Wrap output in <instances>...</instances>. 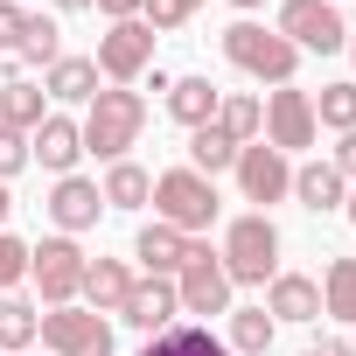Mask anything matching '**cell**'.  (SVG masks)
I'll list each match as a JSON object with an SVG mask.
<instances>
[{
  "label": "cell",
  "instance_id": "5bb4252c",
  "mask_svg": "<svg viewBox=\"0 0 356 356\" xmlns=\"http://www.w3.org/2000/svg\"><path fill=\"white\" fill-rule=\"evenodd\" d=\"M77 154H84V133L70 112H49L35 133H29V161H42L49 175H77Z\"/></svg>",
  "mask_w": 356,
  "mask_h": 356
},
{
  "label": "cell",
  "instance_id": "4fadbf2b",
  "mask_svg": "<svg viewBox=\"0 0 356 356\" xmlns=\"http://www.w3.org/2000/svg\"><path fill=\"white\" fill-rule=\"evenodd\" d=\"M175 314H182V293H175V280H133V293H126V307H119V321H133L140 335L175 328Z\"/></svg>",
  "mask_w": 356,
  "mask_h": 356
},
{
  "label": "cell",
  "instance_id": "3957f363",
  "mask_svg": "<svg viewBox=\"0 0 356 356\" xmlns=\"http://www.w3.org/2000/svg\"><path fill=\"white\" fill-rule=\"evenodd\" d=\"M224 63H231V70H245V77H259V84H293V70H300V49H293L280 29L231 22V29H224Z\"/></svg>",
  "mask_w": 356,
  "mask_h": 356
},
{
  "label": "cell",
  "instance_id": "b9f144b4",
  "mask_svg": "<svg viewBox=\"0 0 356 356\" xmlns=\"http://www.w3.org/2000/svg\"><path fill=\"white\" fill-rule=\"evenodd\" d=\"M349 56H356V35H349Z\"/></svg>",
  "mask_w": 356,
  "mask_h": 356
},
{
  "label": "cell",
  "instance_id": "e0dca14e",
  "mask_svg": "<svg viewBox=\"0 0 356 356\" xmlns=\"http://www.w3.org/2000/svg\"><path fill=\"white\" fill-rule=\"evenodd\" d=\"M77 293H84V307H91V314H119V307H126V293H133V266H126V259H91Z\"/></svg>",
  "mask_w": 356,
  "mask_h": 356
},
{
  "label": "cell",
  "instance_id": "1f68e13d",
  "mask_svg": "<svg viewBox=\"0 0 356 356\" xmlns=\"http://www.w3.org/2000/svg\"><path fill=\"white\" fill-rule=\"evenodd\" d=\"M22 280H29V245H22L15 231H0V293L22 286Z\"/></svg>",
  "mask_w": 356,
  "mask_h": 356
},
{
  "label": "cell",
  "instance_id": "ac0fdd59",
  "mask_svg": "<svg viewBox=\"0 0 356 356\" xmlns=\"http://www.w3.org/2000/svg\"><path fill=\"white\" fill-rule=\"evenodd\" d=\"M293 203H300V210H314V217L349 203V182L335 175V161H300V168H293Z\"/></svg>",
  "mask_w": 356,
  "mask_h": 356
},
{
  "label": "cell",
  "instance_id": "7402d4cb",
  "mask_svg": "<svg viewBox=\"0 0 356 356\" xmlns=\"http://www.w3.org/2000/svg\"><path fill=\"white\" fill-rule=\"evenodd\" d=\"M98 196H105V210H147L154 203V175L140 161H112L105 182H98Z\"/></svg>",
  "mask_w": 356,
  "mask_h": 356
},
{
  "label": "cell",
  "instance_id": "4dcf8cb0",
  "mask_svg": "<svg viewBox=\"0 0 356 356\" xmlns=\"http://www.w3.org/2000/svg\"><path fill=\"white\" fill-rule=\"evenodd\" d=\"M196 8H203V0H140V22H147L154 35H168V29L196 22Z\"/></svg>",
  "mask_w": 356,
  "mask_h": 356
},
{
  "label": "cell",
  "instance_id": "f546056e",
  "mask_svg": "<svg viewBox=\"0 0 356 356\" xmlns=\"http://www.w3.org/2000/svg\"><path fill=\"white\" fill-rule=\"evenodd\" d=\"M314 126L356 133V84H349V77H342V84H321V98H314Z\"/></svg>",
  "mask_w": 356,
  "mask_h": 356
},
{
  "label": "cell",
  "instance_id": "9c48e42d",
  "mask_svg": "<svg viewBox=\"0 0 356 356\" xmlns=\"http://www.w3.org/2000/svg\"><path fill=\"white\" fill-rule=\"evenodd\" d=\"M98 77H112V84H133V77H147V63H154V29L133 15V22H112L105 35H98Z\"/></svg>",
  "mask_w": 356,
  "mask_h": 356
},
{
  "label": "cell",
  "instance_id": "ab89813d",
  "mask_svg": "<svg viewBox=\"0 0 356 356\" xmlns=\"http://www.w3.org/2000/svg\"><path fill=\"white\" fill-rule=\"evenodd\" d=\"M231 8H238V15H252V8H266V0H231Z\"/></svg>",
  "mask_w": 356,
  "mask_h": 356
},
{
  "label": "cell",
  "instance_id": "7bdbcfd3",
  "mask_svg": "<svg viewBox=\"0 0 356 356\" xmlns=\"http://www.w3.org/2000/svg\"><path fill=\"white\" fill-rule=\"evenodd\" d=\"M349 356H356V342H349Z\"/></svg>",
  "mask_w": 356,
  "mask_h": 356
},
{
  "label": "cell",
  "instance_id": "5b68a950",
  "mask_svg": "<svg viewBox=\"0 0 356 356\" xmlns=\"http://www.w3.org/2000/svg\"><path fill=\"white\" fill-rule=\"evenodd\" d=\"M175 293H182V314H231V273H224V259L203 238H189V259H182V273H175Z\"/></svg>",
  "mask_w": 356,
  "mask_h": 356
},
{
  "label": "cell",
  "instance_id": "603a6c76",
  "mask_svg": "<svg viewBox=\"0 0 356 356\" xmlns=\"http://www.w3.org/2000/svg\"><path fill=\"white\" fill-rule=\"evenodd\" d=\"M140 356H231V349H224V335H210L203 321H175V328L147 335Z\"/></svg>",
  "mask_w": 356,
  "mask_h": 356
},
{
  "label": "cell",
  "instance_id": "f1b7e54d",
  "mask_svg": "<svg viewBox=\"0 0 356 356\" xmlns=\"http://www.w3.org/2000/svg\"><path fill=\"white\" fill-rule=\"evenodd\" d=\"M35 321H42V314H35L29 300L0 293V356H8V349H15V356H29V342H35Z\"/></svg>",
  "mask_w": 356,
  "mask_h": 356
},
{
  "label": "cell",
  "instance_id": "7c38bea8",
  "mask_svg": "<svg viewBox=\"0 0 356 356\" xmlns=\"http://www.w3.org/2000/svg\"><path fill=\"white\" fill-rule=\"evenodd\" d=\"M49 224L63 231V238H77V231H91L98 217H105V196H98V182L91 175H56V189H49Z\"/></svg>",
  "mask_w": 356,
  "mask_h": 356
},
{
  "label": "cell",
  "instance_id": "d4e9b609",
  "mask_svg": "<svg viewBox=\"0 0 356 356\" xmlns=\"http://www.w3.org/2000/svg\"><path fill=\"white\" fill-rule=\"evenodd\" d=\"M63 56V29L49 22V15H29V29H22V49H15V70L29 77V70H49Z\"/></svg>",
  "mask_w": 356,
  "mask_h": 356
},
{
  "label": "cell",
  "instance_id": "9a60e30c",
  "mask_svg": "<svg viewBox=\"0 0 356 356\" xmlns=\"http://www.w3.org/2000/svg\"><path fill=\"white\" fill-rule=\"evenodd\" d=\"M266 314H273V321H321V280H307V273H273V280H266Z\"/></svg>",
  "mask_w": 356,
  "mask_h": 356
},
{
  "label": "cell",
  "instance_id": "484cf974",
  "mask_svg": "<svg viewBox=\"0 0 356 356\" xmlns=\"http://www.w3.org/2000/svg\"><path fill=\"white\" fill-rule=\"evenodd\" d=\"M273 335H280V321H273L266 307H231V335H224V349H231V356H266Z\"/></svg>",
  "mask_w": 356,
  "mask_h": 356
},
{
  "label": "cell",
  "instance_id": "74e56055",
  "mask_svg": "<svg viewBox=\"0 0 356 356\" xmlns=\"http://www.w3.org/2000/svg\"><path fill=\"white\" fill-rule=\"evenodd\" d=\"M8 210H15V196H8V182H0V224H8Z\"/></svg>",
  "mask_w": 356,
  "mask_h": 356
},
{
  "label": "cell",
  "instance_id": "d590c367",
  "mask_svg": "<svg viewBox=\"0 0 356 356\" xmlns=\"http://www.w3.org/2000/svg\"><path fill=\"white\" fill-rule=\"evenodd\" d=\"M91 8L112 15V22H133V15H140V0H91Z\"/></svg>",
  "mask_w": 356,
  "mask_h": 356
},
{
  "label": "cell",
  "instance_id": "d6a6232c",
  "mask_svg": "<svg viewBox=\"0 0 356 356\" xmlns=\"http://www.w3.org/2000/svg\"><path fill=\"white\" fill-rule=\"evenodd\" d=\"M22 168H29V133H8V126H0V182H15Z\"/></svg>",
  "mask_w": 356,
  "mask_h": 356
},
{
  "label": "cell",
  "instance_id": "e575fe53",
  "mask_svg": "<svg viewBox=\"0 0 356 356\" xmlns=\"http://www.w3.org/2000/svg\"><path fill=\"white\" fill-rule=\"evenodd\" d=\"M328 161H335V175H342V182H356V133H342V147H335Z\"/></svg>",
  "mask_w": 356,
  "mask_h": 356
},
{
  "label": "cell",
  "instance_id": "7a4b0ae2",
  "mask_svg": "<svg viewBox=\"0 0 356 356\" xmlns=\"http://www.w3.org/2000/svg\"><path fill=\"white\" fill-rule=\"evenodd\" d=\"M217 182L210 175H196V168H168V175H154V217L161 224H175L182 238H203L210 224H217Z\"/></svg>",
  "mask_w": 356,
  "mask_h": 356
},
{
  "label": "cell",
  "instance_id": "8fae6325",
  "mask_svg": "<svg viewBox=\"0 0 356 356\" xmlns=\"http://www.w3.org/2000/svg\"><path fill=\"white\" fill-rule=\"evenodd\" d=\"M238 189H245V203H280V196H293V161L280 154V147H266V140H252V147H238Z\"/></svg>",
  "mask_w": 356,
  "mask_h": 356
},
{
  "label": "cell",
  "instance_id": "ba28073f",
  "mask_svg": "<svg viewBox=\"0 0 356 356\" xmlns=\"http://www.w3.org/2000/svg\"><path fill=\"white\" fill-rule=\"evenodd\" d=\"M280 35H286L293 49H314V56L349 49V29H342V15H335V0H286V8H280Z\"/></svg>",
  "mask_w": 356,
  "mask_h": 356
},
{
  "label": "cell",
  "instance_id": "8d00e7d4",
  "mask_svg": "<svg viewBox=\"0 0 356 356\" xmlns=\"http://www.w3.org/2000/svg\"><path fill=\"white\" fill-rule=\"evenodd\" d=\"M307 356H349V342H314Z\"/></svg>",
  "mask_w": 356,
  "mask_h": 356
},
{
  "label": "cell",
  "instance_id": "277c9868",
  "mask_svg": "<svg viewBox=\"0 0 356 356\" xmlns=\"http://www.w3.org/2000/svg\"><path fill=\"white\" fill-rule=\"evenodd\" d=\"M224 273H231V286H266L273 273H280V224L266 217V210H252V217H238L231 231H224Z\"/></svg>",
  "mask_w": 356,
  "mask_h": 356
},
{
  "label": "cell",
  "instance_id": "83f0119b",
  "mask_svg": "<svg viewBox=\"0 0 356 356\" xmlns=\"http://www.w3.org/2000/svg\"><path fill=\"white\" fill-rule=\"evenodd\" d=\"M321 314L356 321V259H328V273H321Z\"/></svg>",
  "mask_w": 356,
  "mask_h": 356
},
{
  "label": "cell",
  "instance_id": "836d02e7",
  "mask_svg": "<svg viewBox=\"0 0 356 356\" xmlns=\"http://www.w3.org/2000/svg\"><path fill=\"white\" fill-rule=\"evenodd\" d=\"M22 29H29V8L22 0H0V49H22Z\"/></svg>",
  "mask_w": 356,
  "mask_h": 356
},
{
  "label": "cell",
  "instance_id": "30bf717a",
  "mask_svg": "<svg viewBox=\"0 0 356 356\" xmlns=\"http://www.w3.org/2000/svg\"><path fill=\"white\" fill-rule=\"evenodd\" d=\"M314 98L307 91H293V84H273V98H266V147H280V154H300V147H314Z\"/></svg>",
  "mask_w": 356,
  "mask_h": 356
},
{
  "label": "cell",
  "instance_id": "60d3db41",
  "mask_svg": "<svg viewBox=\"0 0 356 356\" xmlns=\"http://www.w3.org/2000/svg\"><path fill=\"white\" fill-rule=\"evenodd\" d=\"M342 210H349V224H356V196H349V203H342Z\"/></svg>",
  "mask_w": 356,
  "mask_h": 356
},
{
  "label": "cell",
  "instance_id": "52a82bcc",
  "mask_svg": "<svg viewBox=\"0 0 356 356\" xmlns=\"http://www.w3.org/2000/svg\"><path fill=\"white\" fill-rule=\"evenodd\" d=\"M35 335L49 356H112V321L91 307H49L35 321Z\"/></svg>",
  "mask_w": 356,
  "mask_h": 356
},
{
  "label": "cell",
  "instance_id": "d6986e66",
  "mask_svg": "<svg viewBox=\"0 0 356 356\" xmlns=\"http://www.w3.org/2000/svg\"><path fill=\"white\" fill-rule=\"evenodd\" d=\"M217 105H224V91H217L210 77H175V84H168V119H175V126H189V133L210 126Z\"/></svg>",
  "mask_w": 356,
  "mask_h": 356
},
{
  "label": "cell",
  "instance_id": "4316f807",
  "mask_svg": "<svg viewBox=\"0 0 356 356\" xmlns=\"http://www.w3.org/2000/svg\"><path fill=\"white\" fill-rule=\"evenodd\" d=\"M217 126H224L238 147H252V140L266 133V98H252V91H224V105H217Z\"/></svg>",
  "mask_w": 356,
  "mask_h": 356
},
{
  "label": "cell",
  "instance_id": "ffe728a7",
  "mask_svg": "<svg viewBox=\"0 0 356 356\" xmlns=\"http://www.w3.org/2000/svg\"><path fill=\"white\" fill-rule=\"evenodd\" d=\"M49 119V91L29 84V77H0V126L8 133H35Z\"/></svg>",
  "mask_w": 356,
  "mask_h": 356
},
{
  "label": "cell",
  "instance_id": "f35d334b",
  "mask_svg": "<svg viewBox=\"0 0 356 356\" xmlns=\"http://www.w3.org/2000/svg\"><path fill=\"white\" fill-rule=\"evenodd\" d=\"M56 8H63V15H84V8H91V0H56Z\"/></svg>",
  "mask_w": 356,
  "mask_h": 356
},
{
  "label": "cell",
  "instance_id": "44dd1931",
  "mask_svg": "<svg viewBox=\"0 0 356 356\" xmlns=\"http://www.w3.org/2000/svg\"><path fill=\"white\" fill-rule=\"evenodd\" d=\"M42 91H49L56 105H91V98H98V63H91V56H56V63L42 70Z\"/></svg>",
  "mask_w": 356,
  "mask_h": 356
},
{
  "label": "cell",
  "instance_id": "cb8c5ba5",
  "mask_svg": "<svg viewBox=\"0 0 356 356\" xmlns=\"http://www.w3.org/2000/svg\"><path fill=\"white\" fill-rule=\"evenodd\" d=\"M189 168L217 182L224 168H238V140H231V133H224L217 119H210V126H196V133H189Z\"/></svg>",
  "mask_w": 356,
  "mask_h": 356
},
{
  "label": "cell",
  "instance_id": "8992f818",
  "mask_svg": "<svg viewBox=\"0 0 356 356\" xmlns=\"http://www.w3.org/2000/svg\"><path fill=\"white\" fill-rule=\"evenodd\" d=\"M84 266H91V259H84V252H77V238H63V231H56V238H42V245H29V280L42 286V300H49V307H70V300H77Z\"/></svg>",
  "mask_w": 356,
  "mask_h": 356
},
{
  "label": "cell",
  "instance_id": "2e32d148",
  "mask_svg": "<svg viewBox=\"0 0 356 356\" xmlns=\"http://www.w3.org/2000/svg\"><path fill=\"white\" fill-rule=\"evenodd\" d=\"M133 259L147 266V280H175L182 273V259H189V238L175 231V224H140V238H133Z\"/></svg>",
  "mask_w": 356,
  "mask_h": 356
},
{
  "label": "cell",
  "instance_id": "6da1fadb",
  "mask_svg": "<svg viewBox=\"0 0 356 356\" xmlns=\"http://www.w3.org/2000/svg\"><path fill=\"white\" fill-rule=\"evenodd\" d=\"M140 126H147V98H140V91H126V84L98 91V98L84 105V119H77L84 154H98L105 168H112V161H126V147H140Z\"/></svg>",
  "mask_w": 356,
  "mask_h": 356
}]
</instances>
